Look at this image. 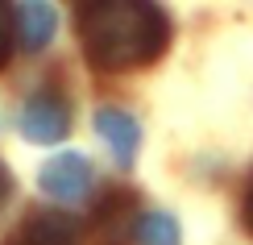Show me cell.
<instances>
[{
  "instance_id": "cell-1",
  "label": "cell",
  "mask_w": 253,
  "mask_h": 245,
  "mask_svg": "<svg viewBox=\"0 0 253 245\" xmlns=\"http://www.w3.org/2000/svg\"><path fill=\"white\" fill-rule=\"evenodd\" d=\"M83 54L96 71H137L150 67L170 46V17L158 4H83L79 8Z\"/></svg>"
},
{
  "instance_id": "cell-2",
  "label": "cell",
  "mask_w": 253,
  "mask_h": 245,
  "mask_svg": "<svg viewBox=\"0 0 253 245\" xmlns=\"http://www.w3.org/2000/svg\"><path fill=\"white\" fill-rule=\"evenodd\" d=\"M71 129V112H67V100L58 92H38L29 96L25 112H21V133L29 137L34 146H54L62 142Z\"/></svg>"
},
{
  "instance_id": "cell-3",
  "label": "cell",
  "mask_w": 253,
  "mask_h": 245,
  "mask_svg": "<svg viewBox=\"0 0 253 245\" xmlns=\"http://www.w3.org/2000/svg\"><path fill=\"white\" fill-rule=\"evenodd\" d=\"M38 187L46 191L50 199H62V204L83 199L87 187H91V162L83 154H58V158H50V162L38 170Z\"/></svg>"
},
{
  "instance_id": "cell-4",
  "label": "cell",
  "mask_w": 253,
  "mask_h": 245,
  "mask_svg": "<svg viewBox=\"0 0 253 245\" xmlns=\"http://www.w3.org/2000/svg\"><path fill=\"white\" fill-rule=\"evenodd\" d=\"M79 220L67 216L58 208H46V212H34L17 225V233L8 237V245H79Z\"/></svg>"
},
{
  "instance_id": "cell-5",
  "label": "cell",
  "mask_w": 253,
  "mask_h": 245,
  "mask_svg": "<svg viewBox=\"0 0 253 245\" xmlns=\"http://www.w3.org/2000/svg\"><path fill=\"white\" fill-rule=\"evenodd\" d=\"M137 196L133 191H112V196H104V204L96 212V229L104 245H129V237L137 233Z\"/></svg>"
},
{
  "instance_id": "cell-6",
  "label": "cell",
  "mask_w": 253,
  "mask_h": 245,
  "mask_svg": "<svg viewBox=\"0 0 253 245\" xmlns=\"http://www.w3.org/2000/svg\"><path fill=\"white\" fill-rule=\"evenodd\" d=\"M96 133L104 137V146L112 150V158H117L121 166L133 162L137 146H141V125H137L125 108H100L96 112Z\"/></svg>"
},
{
  "instance_id": "cell-7",
  "label": "cell",
  "mask_w": 253,
  "mask_h": 245,
  "mask_svg": "<svg viewBox=\"0 0 253 245\" xmlns=\"http://www.w3.org/2000/svg\"><path fill=\"white\" fill-rule=\"evenodd\" d=\"M54 25H58V17L50 4H17L13 8V34L21 38L25 50H42L54 38Z\"/></svg>"
},
{
  "instance_id": "cell-8",
  "label": "cell",
  "mask_w": 253,
  "mask_h": 245,
  "mask_svg": "<svg viewBox=\"0 0 253 245\" xmlns=\"http://www.w3.org/2000/svg\"><path fill=\"white\" fill-rule=\"evenodd\" d=\"M133 237H137V245H178V225L166 212H145V216L137 220Z\"/></svg>"
},
{
  "instance_id": "cell-9",
  "label": "cell",
  "mask_w": 253,
  "mask_h": 245,
  "mask_svg": "<svg viewBox=\"0 0 253 245\" xmlns=\"http://www.w3.org/2000/svg\"><path fill=\"white\" fill-rule=\"evenodd\" d=\"M13 8L8 4H0V67L8 62V54H13Z\"/></svg>"
},
{
  "instance_id": "cell-10",
  "label": "cell",
  "mask_w": 253,
  "mask_h": 245,
  "mask_svg": "<svg viewBox=\"0 0 253 245\" xmlns=\"http://www.w3.org/2000/svg\"><path fill=\"white\" fill-rule=\"evenodd\" d=\"M241 225L253 233V175H249V183H245V196H241Z\"/></svg>"
},
{
  "instance_id": "cell-11",
  "label": "cell",
  "mask_w": 253,
  "mask_h": 245,
  "mask_svg": "<svg viewBox=\"0 0 253 245\" xmlns=\"http://www.w3.org/2000/svg\"><path fill=\"white\" fill-rule=\"evenodd\" d=\"M8 196H13V175H8V166L0 162V208H4Z\"/></svg>"
}]
</instances>
